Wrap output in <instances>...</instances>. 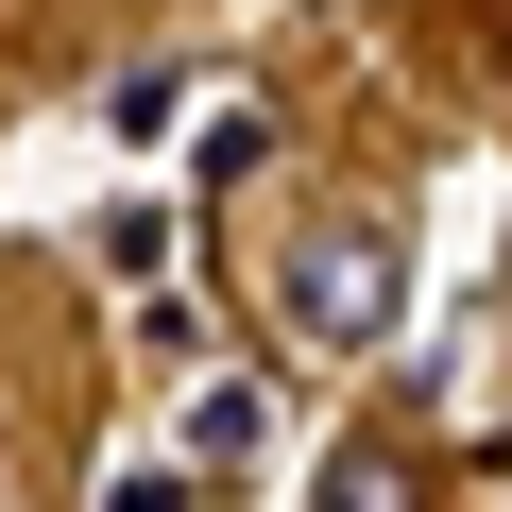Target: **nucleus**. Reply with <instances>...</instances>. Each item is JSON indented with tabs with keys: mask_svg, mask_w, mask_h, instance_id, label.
I'll use <instances>...</instances> for the list:
<instances>
[{
	"mask_svg": "<svg viewBox=\"0 0 512 512\" xmlns=\"http://www.w3.org/2000/svg\"><path fill=\"white\" fill-rule=\"evenodd\" d=\"M274 308H291V342H393L410 325V239L393 222H308L291 256H274Z\"/></svg>",
	"mask_w": 512,
	"mask_h": 512,
	"instance_id": "f257e3e1",
	"label": "nucleus"
},
{
	"mask_svg": "<svg viewBox=\"0 0 512 512\" xmlns=\"http://www.w3.org/2000/svg\"><path fill=\"white\" fill-rule=\"evenodd\" d=\"M256 427H274V410H256L239 376H205V393H188V478H239V461H256Z\"/></svg>",
	"mask_w": 512,
	"mask_h": 512,
	"instance_id": "f03ea898",
	"label": "nucleus"
},
{
	"mask_svg": "<svg viewBox=\"0 0 512 512\" xmlns=\"http://www.w3.org/2000/svg\"><path fill=\"white\" fill-rule=\"evenodd\" d=\"M325 512H410V444H325Z\"/></svg>",
	"mask_w": 512,
	"mask_h": 512,
	"instance_id": "7ed1b4c3",
	"label": "nucleus"
},
{
	"mask_svg": "<svg viewBox=\"0 0 512 512\" xmlns=\"http://www.w3.org/2000/svg\"><path fill=\"white\" fill-rule=\"evenodd\" d=\"M171 103H188V69H171V52H154V69H120V86H103V120H120V137H171Z\"/></svg>",
	"mask_w": 512,
	"mask_h": 512,
	"instance_id": "20e7f679",
	"label": "nucleus"
},
{
	"mask_svg": "<svg viewBox=\"0 0 512 512\" xmlns=\"http://www.w3.org/2000/svg\"><path fill=\"white\" fill-rule=\"evenodd\" d=\"M188 495H205L188 461H120V478H103V512H188Z\"/></svg>",
	"mask_w": 512,
	"mask_h": 512,
	"instance_id": "39448f33",
	"label": "nucleus"
}]
</instances>
